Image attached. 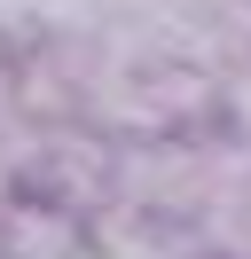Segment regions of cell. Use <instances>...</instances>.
Masks as SVG:
<instances>
[{"mask_svg":"<svg viewBox=\"0 0 251 259\" xmlns=\"http://www.w3.org/2000/svg\"><path fill=\"white\" fill-rule=\"evenodd\" d=\"M220 134L251 149V48L235 55L228 71H220Z\"/></svg>","mask_w":251,"mask_h":259,"instance_id":"1","label":"cell"},{"mask_svg":"<svg viewBox=\"0 0 251 259\" xmlns=\"http://www.w3.org/2000/svg\"><path fill=\"white\" fill-rule=\"evenodd\" d=\"M235 8H251V0H235Z\"/></svg>","mask_w":251,"mask_h":259,"instance_id":"3","label":"cell"},{"mask_svg":"<svg viewBox=\"0 0 251 259\" xmlns=\"http://www.w3.org/2000/svg\"><path fill=\"white\" fill-rule=\"evenodd\" d=\"M16 196H24V173H16V149H0V220H8Z\"/></svg>","mask_w":251,"mask_h":259,"instance_id":"2","label":"cell"}]
</instances>
